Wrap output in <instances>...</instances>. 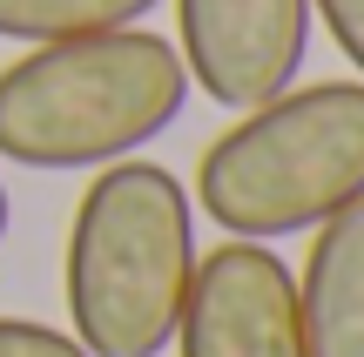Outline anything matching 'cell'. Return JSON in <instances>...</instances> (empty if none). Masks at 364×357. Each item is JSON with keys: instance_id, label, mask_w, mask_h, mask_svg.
Here are the masks:
<instances>
[{"instance_id": "obj_1", "label": "cell", "mask_w": 364, "mask_h": 357, "mask_svg": "<svg viewBox=\"0 0 364 357\" xmlns=\"http://www.w3.org/2000/svg\"><path fill=\"white\" fill-rule=\"evenodd\" d=\"M196 263V196L182 175L142 155L95 169L61 250L68 337L88 357H162Z\"/></svg>"}, {"instance_id": "obj_2", "label": "cell", "mask_w": 364, "mask_h": 357, "mask_svg": "<svg viewBox=\"0 0 364 357\" xmlns=\"http://www.w3.org/2000/svg\"><path fill=\"white\" fill-rule=\"evenodd\" d=\"M189 67L149 27L41 40L0 67V162L21 169H108L142 155L182 121Z\"/></svg>"}, {"instance_id": "obj_3", "label": "cell", "mask_w": 364, "mask_h": 357, "mask_svg": "<svg viewBox=\"0 0 364 357\" xmlns=\"http://www.w3.org/2000/svg\"><path fill=\"white\" fill-rule=\"evenodd\" d=\"M189 196L236 243L324 229L364 196V81H297L243 108L203 148Z\"/></svg>"}, {"instance_id": "obj_4", "label": "cell", "mask_w": 364, "mask_h": 357, "mask_svg": "<svg viewBox=\"0 0 364 357\" xmlns=\"http://www.w3.org/2000/svg\"><path fill=\"white\" fill-rule=\"evenodd\" d=\"M311 0H176V54L216 108H263L311 61Z\"/></svg>"}, {"instance_id": "obj_5", "label": "cell", "mask_w": 364, "mask_h": 357, "mask_svg": "<svg viewBox=\"0 0 364 357\" xmlns=\"http://www.w3.org/2000/svg\"><path fill=\"white\" fill-rule=\"evenodd\" d=\"M176 357H311L297 310V270L277 243H216L196 263L176 324Z\"/></svg>"}, {"instance_id": "obj_6", "label": "cell", "mask_w": 364, "mask_h": 357, "mask_svg": "<svg viewBox=\"0 0 364 357\" xmlns=\"http://www.w3.org/2000/svg\"><path fill=\"white\" fill-rule=\"evenodd\" d=\"M297 310L311 357H364V196L324 229H311V256L297 270Z\"/></svg>"}, {"instance_id": "obj_7", "label": "cell", "mask_w": 364, "mask_h": 357, "mask_svg": "<svg viewBox=\"0 0 364 357\" xmlns=\"http://www.w3.org/2000/svg\"><path fill=\"white\" fill-rule=\"evenodd\" d=\"M162 0H0V40H81V34H115V27H142Z\"/></svg>"}, {"instance_id": "obj_8", "label": "cell", "mask_w": 364, "mask_h": 357, "mask_svg": "<svg viewBox=\"0 0 364 357\" xmlns=\"http://www.w3.org/2000/svg\"><path fill=\"white\" fill-rule=\"evenodd\" d=\"M0 357H88L68 331L54 324H34V317H0Z\"/></svg>"}, {"instance_id": "obj_9", "label": "cell", "mask_w": 364, "mask_h": 357, "mask_svg": "<svg viewBox=\"0 0 364 357\" xmlns=\"http://www.w3.org/2000/svg\"><path fill=\"white\" fill-rule=\"evenodd\" d=\"M311 13L324 21V34L338 40V54L351 61V75L364 81V0H311Z\"/></svg>"}, {"instance_id": "obj_10", "label": "cell", "mask_w": 364, "mask_h": 357, "mask_svg": "<svg viewBox=\"0 0 364 357\" xmlns=\"http://www.w3.org/2000/svg\"><path fill=\"white\" fill-rule=\"evenodd\" d=\"M7 223H14V202H7V182H0V243H7Z\"/></svg>"}]
</instances>
